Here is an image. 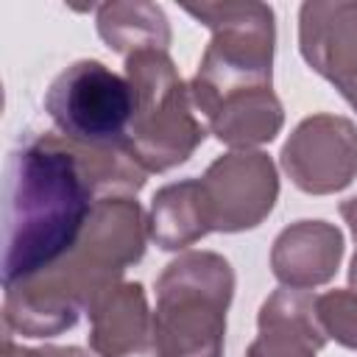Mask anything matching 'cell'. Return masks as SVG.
Returning <instances> with one entry per match:
<instances>
[{"mask_svg":"<svg viewBox=\"0 0 357 357\" xmlns=\"http://www.w3.org/2000/svg\"><path fill=\"white\" fill-rule=\"evenodd\" d=\"M343 259V231L326 220H298L282 229L271 248V271L282 287L310 290L335 279Z\"/></svg>","mask_w":357,"mask_h":357,"instance_id":"11","label":"cell"},{"mask_svg":"<svg viewBox=\"0 0 357 357\" xmlns=\"http://www.w3.org/2000/svg\"><path fill=\"white\" fill-rule=\"evenodd\" d=\"M204 123L206 131H212L231 151H254L257 145L276 139L284 112L273 89H257L220 100L204 114Z\"/></svg>","mask_w":357,"mask_h":357,"instance_id":"13","label":"cell"},{"mask_svg":"<svg viewBox=\"0 0 357 357\" xmlns=\"http://www.w3.org/2000/svg\"><path fill=\"white\" fill-rule=\"evenodd\" d=\"M201 181L212 231L234 234L257 229L279 198L276 165L265 151H229L218 156Z\"/></svg>","mask_w":357,"mask_h":357,"instance_id":"7","label":"cell"},{"mask_svg":"<svg viewBox=\"0 0 357 357\" xmlns=\"http://www.w3.org/2000/svg\"><path fill=\"white\" fill-rule=\"evenodd\" d=\"M298 50L340 95L357 86V3L310 0L298 8Z\"/></svg>","mask_w":357,"mask_h":357,"instance_id":"9","label":"cell"},{"mask_svg":"<svg viewBox=\"0 0 357 357\" xmlns=\"http://www.w3.org/2000/svg\"><path fill=\"white\" fill-rule=\"evenodd\" d=\"M326 335L315 315V296L310 290L279 287L257 315V337L245 357H318Z\"/></svg>","mask_w":357,"mask_h":357,"instance_id":"10","label":"cell"},{"mask_svg":"<svg viewBox=\"0 0 357 357\" xmlns=\"http://www.w3.org/2000/svg\"><path fill=\"white\" fill-rule=\"evenodd\" d=\"M234 271L215 251H184L156 279L153 357H223Z\"/></svg>","mask_w":357,"mask_h":357,"instance_id":"3","label":"cell"},{"mask_svg":"<svg viewBox=\"0 0 357 357\" xmlns=\"http://www.w3.org/2000/svg\"><path fill=\"white\" fill-rule=\"evenodd\" d=\"M3 357H92L89 351L78 346H39V349H25L17 346L8 335L3 337Z\"/></svg>","mask_w":357,"mask_h":357,"instance_id":"17","label":"cell"},{"mask_svg":"<svg viewBox=\"0 0 357 357\" xmlns=\"http://www.w3.org/2000/svg\"><path fill=\"white\" fill-rule=\"evenodd\" d=\"M349 284H351V290L357 293V251H354V257H351V265H349Z\"/></svg>","mask_w":357,"mask_h":357,"instance_id":"19","label":"cell"},{"mask_svg":"<svg viewBox=\"0 0 357 357\" xmlns=\"http://www.w3.org/2000/svg\"><path fill=\"white\" fill-rule=\"evenodd\" d=\"M98 33L126 59L137 50L170 47V22L162 6L145 0H114L98 6Z\"/></svg>","mask_w":357,"mask_h":357,"instance_id":"15","label":"cell"},{"mask_svg":"<svg viewBox=\"0 0 357 357\" xmlns=\"http://www.w3.org/2000/svg\"><path fill=\"white\" fill-rule=\"evenodd\" d=\"M279 165L307 195L340 192L357 178V126L340 114H310L282 145Z\"/></svg>","mask_w":357,"mask_h":357,"instance_id":"8","label":"cell"},{"mask_svg":"<svg viewBox=\"0 0 357 357\" xmlns=\"http://www.w3.org/2000/svg\"><path fill=\"white\" fill-rule=\"evenodd\" d=\"M134 92V114L126 148L145 173L184 165L206 137V123L192 106L190 84L181 81L167 50H137L126 59Z\"/></svg>","mask_w":357,"mask_h":357,"instance_id":"5","label":"cell"},{"mask_svg":"<svg viewBox=\"0 0 357 357\" xmlns=\"http://www.w3.org/2000/svg\"><path fill=\"white\" fill-rule=\"evenodd\" d=\"M343 98H346V100H349V103H351V109H354V112H357V86H354V89H349V92H346V95H343Z\"/></svg>","mask_w":357,"mask_h":357,"instance_id":"20","label":"cell"},{"mask_svg":"<svg viewBox=\"0 0 357 357\" xmlns=\"http://www.w3.org/2000/svg\"><path fill=\"white\" fill-rule=\"evenodd\" d=\"M89 349L98 357H153L151 315L139 282H117L86 307Z\"/></svg>","mask_w":357,"mask_h":357,"instance_id":"12","label":"cell"},{"mask_svg":"<svg viewBox=\"0 0 357 357\" xmlns=\"http://www.w3.org/2000/svg\"><path fill=\"white\" fill-rule=\"evenodd\" d=\"M95 201L84 162L61 134H25L6 159L3 287L56 265L78 243Z\"/></svg>","mask_w":357,"mask_h":357,"instance_id":"1","label":"cell"},{"mask_svg":"<svg viewBox=\"0 0 357 357\" xmlns=\"http://www.w3.org/2000/svg\"><path fill=\"white\" fill-rule=\"evenodd\" d=\"M212 231L201 181L184 178L165 184L148 209V237L162 251H184Z\"/></svg>","mask_w":357,"mask_h":357,"instance_id":"14","label":"cell"},{"mask_svg":"<svg viewBox=\"0 0 357 357\" xmlns=\"http://www.w3.org/2000/svg\"><path fill=\"white\" fill-rule=\"evenodd\" d=\"M340 215H343V220L349 223V229H351V234L357 240V195L340 204Z\"/></svg>","mask_w":357,"mask_h":357,"instance_id":"18","label":"cell"},{"mask_svg":"<svg viewBox=\"0 0 357 357\" xmlns=\"http://www.w3.org/2000/svg\"><path fill=\"white\" fill-rule=\"evenodd\" d=\"M56 134L89 151L126 148L134 114V92L126 75L98 59H81L64 67L45 95Z\"/></svg>","mask_w":357,"mask_h":357,"instance_id":"6","label":"cell"},{"mask_svg":"<svg viewBox=\"0 0 357 357\" xmlns=\"http://www.w3.org/2000/svg\"><path fill=\"white\" fill-rule=\"evenodd\" d=\"M184 11L212 31L198 73L190 81L192 106L201 120L226 98L273 89L276 22L271 6L257 0H223L184 6Z\"/></svg>","mask_w":357,"mask_h":357,"instance_id":"4","label":"cell"},{"mask_svg":"<svg viewBox=\"0 0 357 357\" xmlns=\"http://www.w3.org/2000/svg\"><path fill=\"white\" fill-rule=\"evenodd\" d=\"M315 315L326 337L357 351V293L351 287L315 296Z\"/></svg>","mask_w":357,"mask_h":357,"instance_id":"16","label":"cell"},{"mask_svg":"<svg viewBox=\"0 0 357 357\" xmlns=\"http://www.w3.org/2000/svg\"><path fill=\"white\" fill-rule=\"evenodd\" d=\"M148 240V215L134 195L98 198L78 243L47 271L6 287L3 324L22 337H53L73 329L86 307L123 282L139 262Z\"/></svg>","mask_w":357,"mask_h":357,"instance_id":"2","label":"cell"}]
</instances>
